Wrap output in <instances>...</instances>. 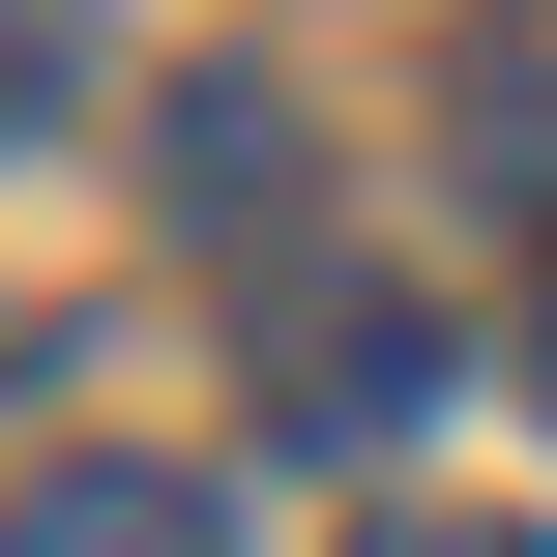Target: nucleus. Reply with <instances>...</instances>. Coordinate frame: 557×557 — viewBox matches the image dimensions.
Segmentation results:
<instances>
[{
  "mask_svg": "<svg viewBox=\"0 0 557 557\" xmlns=\"http://www.w3.org/2000/svg\"><path fill=\"white\" fill-rule=\"evenodd\" d=\"M441 382H470L441 294H294V382H264V411H294V441H411Z\"/></svg>",
  "mask_w": 557,
  "mask_h": 557,
  "instance_id": "nucleus-1",
  "label": "nucleus"
},
{
  "mask_svg": "<svg viewBox=\"0 0 557 557\" xmlns=\"http://www.w3.org/2000/svg\"><path fill=\"white\" fill-rule=\"evenodd\" d=\"M0 557H235V499H206L176 441H88V470H29V499H0Z\"/></svg>",
  "mask_w": 557,
  "mask_h": 557,
  "instance_id": "nucleus-2",
  "label": "nucleus"
},
{
  "mask_svg": "<svg viewBox=\"0 0 557 557\" xmlns=\"http://www.w3.org/2000/svg\"><path fill=\"white\" fill-rule=\"evenodd\" d=\"M352 557H529V529H499V499H382Z\"/></svg>",
  "mask_w": 557,
  "mask_h": 557,
  "instance_id": "nucleus-5",
  "label": "nucleus"
},
{
  "mask_svg": "<svg viewBox=\"0 0 557 557\" xmlns=\"http://www.w3.org/2000/svg\"><path fill=\"white\" fill-rule=\"evenodd\" d=\"M147 176H176V206H206V235H235V264H264V235H294V88H235V59H206V88H176V147H147Z\"/></svg>",
  "mask_w": 557,
  "mask_h": 557,
  "instance_id": "nucleus-3",
  "label": "nucleus"
},
{
  "mask_svg": "<svg viewBox=\"0 0 557 557\" xmlns=\"http://www.w3.org/2000/svg\"><path fill=\"white\" fill-rule=\"evenodd\" d=\"M29 88H88V0H0V117H29Z\"/></svg>",
  "mask_w": 557,
  "mask_h": 557,
  "instance_id": "nucleus-4",
  "label": "nucleus"
},
{
  "mask_svg": "<svg viewBox=\"0 0 557 557\" xmlns=\"http://www.w3.org/2000/svg\"><path fill=\"white\" fill-rule=\"evenodd\" d=\"M529 411H557V294H529Z\"/></svg>",
  "mask_w": 557,
  "mask_h": 557,
  "instance_id": "nucleus-6",
  "label": "nucleus"
}]
</instances>
